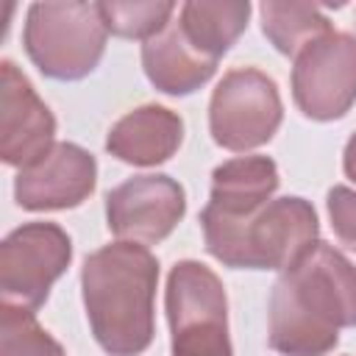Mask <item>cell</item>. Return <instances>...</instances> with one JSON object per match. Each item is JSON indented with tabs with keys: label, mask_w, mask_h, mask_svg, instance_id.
Returning <instances> with one entry per match:
<instances>
[{
	"label": "cell",
	"mask_w": 356,
	"mask_h": 356,
	"mask_svg": "<svg viewBox=\"0 0 356 356\" xmlns=\"http://www.w3.org/2000/svg\"><path fill=\"white\" fill-rule=\"evenodd\" d=\"M339 328H356V264L317 239L273 284L267 339L281 356H325Z\"/></svg>",
	"instance_id": "6da1fadb"
},
{
	"label": "cell",
	"mask_w": 356,
	"mask_h": 356,
	"mask_svg": "<svg viewBox=\"0 0 356 356\" xmlns=\"http://www.w3.org/2000/svg\"><path fill=\"white\" fill-rule=\"evenodd\" d=\"M159 259L139 242H111L81 267L83 309L92 337L108 356H139L153 342Z\"/></svg>",
	"instance_id": "7a4b0ae2"
},
{
	"label": "cell",
	"mask_w": 356,
	"mask_h": 356,
	"mask_svg": "<svg viewBox=\"0 0 356 356\" xmlns=\"http://www.w3.org/2000/svg\"><path fill=\"white\" fill-rule=\"evenodd\" d=\"M206 250L234 270H289L320 236L309 200L286 195L270 200L239 225H200Z\"/></svg>",
	"instance_id": "3957f363"
},
{
	"label": "cell",
	"mask_w": 356,
	"mask_h": 356,
	"mask_svg": "<svg viewBox=\"0 0 356 356\" xmlns=\"http://www.w3.org/2000/svg\"><path fill=\"white\" fill-rule=\"evenodd\" d=\"M108 28L97 3H33L22 44L33 67L56 81H81L103 58Z\"/></svg>",
	"instance_id": "277c9868"
},
{
	"label": "cell",
	"mask_w": 356,
	"mask_h": 356,
	"mask_svg": "<svg viewBox=\"0 0 356 356\" xmlns=\"http://www.w3.org/2000/svg\"><path fill=\"white\" fill-rule=\"evenodd\" d=\"M172 356H234L228 337V298L217 273L184 259L167 275L164 292Z\"/></svg>",
	"instance_id": "5b68a950"
},
{
	"label": "cell",
	"mask_w": 356,
	"mask_h": 356,
	"mask_svg": "<svg viewBox=\"0 0 356 356\" xmlns=\"http://www.w3.org/2000/svg\"><path fill=\"white\" fill-rule=\"evenodd\" d=\"M284 117L278 86L256 67L228 70L211 92L209 131L211 139L231 150L248 153L267 145Z\"/></svg>",
	"instance_id": "8992f818"
},
{
	"label": "cell",
	"mask_w": 356,
	"mask_h": 356,
	"mask_svg": "<svg viewBox=\"0 0 356 356\" xmlns=\"http://www.w3.org/2000/svg\"><path fill=\"white\" fill-rule=\"evenodd\" d=\"M72 261V239L56 222H25L0 245L3 303L36 312Z\"/></svg>",
	"instance_id": "52a82bcc"
},
{
	"label": "cell",
	"mask_w": 356,
	"mask_h": 356,
	"mask_svg": "<svg viewBox=\"0 0 356 356\" xmlns=\"http://www.w3.org/2000/svg\"><path fill=\"white\" fill-rule=\"evenodd\" d=\"M292 97L303 117L339 120L356 103V39L331 31L295 56Z\"/></svg>",
	"instance_id": "ba28073f"
},
{
	"label": "cell",
	"mask_w": 356,
	"mask_h": 356,
	"mask_svg": "<svg viewBox=\"0 0 356 356\" xmlns=\"http://www.w3.org/2000/svg\"><path fill=\"white\" fill-rule=\"evenodd\" d=\"M184 186L164 172H145L122 181L106 195V222L120 242L156 245L184 220Z\"/></svg>",
	"instance_id": "9c48e42d"
},
{
	"label": "cell",
	"mask_w": 356,
	"mask_h": 356,
	"mask_svg": "<svg viewBox=\"0 0 356 356\" xmlns=\"http://www.w3.org/2000/svg\"><path fill=\"white\" fill-rule=\"evenodd\" d=\"M97 184V161L75 142H56L42 159L19 170L14 197L28 211H61L81 206Z\"/></svg>",
	"instance_id": "30bf717a"
},
{
	"label": "cell",
	"mask_w": 356,
	"mask_h": 356,
	"mask_svg": "<svg viewBox=\"0 0 356 356\" xmlns=\"http://www.w3.org/2000/svg\"><path fill=\"white\" fill-rule=\"evenodd\" d=\"M56 117L14 61L0 64V159L8 167H31L56 142Z\"/></svg>",
	"instance_id": "8fae6325"
},
{
	"label": "cell",
	"mask_w": 356,
	"mask_h": 356,
	"mask_svg": "<svg viewBox=\"0 0 356 356\" xmlns=\"http://www.w3.org/2000/svg\"><path fill=\"white\" fill-rule=\"evenodd\" d=\"M278 189V167L267 156L228 159L211 172V195L200 225H239L264 209Z\"/></svg>",
	"instance_id": "7c38bea8"
},
{
	"label": "cell",
	"mask_w": 356,
	"mask_h": 356,
	"mask_svg": "<svg viewBox=\"0 0 356 356\" xmlns=\"http://www.w3.org/2000/svg\"><path fill=\"white\" fill-rule=\"evenodd\" d=\"M184 142V120L167 106H139L120 117L108 136L106 150L134 167H156L175 156Z\"/></svg>",
	"instance_id": "4fadbf2b"
},
{
	"label": "cell",
	"mask_w": 356,
	"mask_h": 356,
	"mask_svg": "<svg viewBox=\"0 0 356 356\" xmlns=\"http://www.w3.org/2000/svg\"><path fill=\"white\" fill-rule=\"evenodd\" d=\"M217 64L220 61L197 53L186 42L178 22H170L159 36L142 44V67L147 81L172 97H184L200 89L217 72Z\"/></svg>",
	"instance_id": "5bb4252c"
},
{
	"label": "cell",
	"mask_w": 356,
	"mask_h": 356,
	"mask_svg": "<svg viewBox=\"0 0 356 356\" xmlns=\"http://www.w3.org/2000/svg\"><path fill=\"white\" fill-rule=\"evenodd\" d=\"M250 17V3H184L178 8V28L186 36V42L220 61L231 44L245 33Z\"/></svg>",
	"instance_id": "9a60e30c"
},
{
	"label": "cell",
	"mask_w": 356,
	"mask_h": 356,
	"mask_svg": "<svg viewBox=\"0 0 356 356\" xmlns=\"http://www.w3.org/2000/svg\"><path fill=\"white\" fill-rule=\"evenodd\" d=\"M259 17H261V31L273 42V47L292 58L306 44L334 31L323 8L309 3H261Z\"/></svg>",
	"instance_id": "2e32d148"
},
{
	"label": "cell",
	"mask_w": 356,
	"mask_h": 356,
	"mask_svg": "<svg viewBox=\"0 0 356 356\" xmlns=\"http://www.w3.org/2000/svg\"><path fill=\"white\" fill-rule=\"evenodd\" d=\"M0 356H67V353L39 325V320L31 309L3 303V309H0Z\"/></svg>",
	"instance_id": "e0dca14e"
},
{
	"label": "cell",
	"mask_w": 356,
	"mask_h": 356,
	"mask_svg": "<svg viewBox=\"0 0 356 356\" xmlns=\"http://www.w3.org/2000/svg\"><path fill=\"white\" fill-rule=\"evenodd\" d=\"M103 22L108 28V33L122 36V39H153L159 36L167 25L170 17L175 14V3H161V0H150V3H97Z\"/></svg>",
	"instance_id": "ac0fdd59"
},
{
	"label": "cell",
	"mask_w": 356,
	"mask_h": 356,
	"mask_svg": "<svg viewBox=\"0 0 356 356\" xmlns=\"http://www.w3.org/2000/svg\"><path fill=\"white\" fill-rule=\"evenodd\" d=\"M325 206L337 239L350 250H356V192L348 186H331Z\"/></svg>",
	"instance_id": "d6986e66"
},
{
	"label": "cell",
	"mask_w": 356,
	"mask_h": 356,
	"mask_svg": "<svg viewBox=\"0 0 356 356\" xmlns=\"http://www.w3.org/2000/svg\"><path fill=\"white\" fill-rule=\"evenodd\" d=\"M342 167H345V175L356 184V134L348 139L345 145V153H342Z\"/></svg>",
	"instance_id": "ffe728a7"
}]
</instances>
